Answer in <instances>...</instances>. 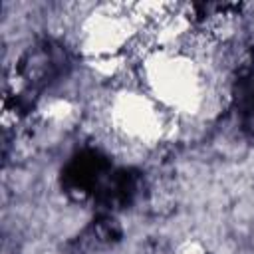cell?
Wrapping results in <instances>:
<instances>
[{"label": "cell", "instance_id": "cell-1", "mask_svg": "<svg viewBox=\"0 0 254 254\" xmlns=\"http://www.w3.org/2000/svg\"><path fill=\"white\" fill-rule=\"evenodd\" d=\"M143 75L153 95L177 111H194L202 103V77L190 56L155 50L143 62Z\"/></svg>", "mask_w": 254, "mask_h": 254}, {"label": "cell", "instance_id": "cell-2", "mask_svg": "<svg viewBox=\"0 0 254 254\" xmlns=\"http://www.w3.org/2000/svg\"><path fill=\"white\" fill-rule=\"evenodd\" d=\"M137 26L131 20L129 6L113 4L91 14L81 26L83 50L97 58L119 56L123 48H129L137 36Z\"/></svg>", "mask_w": 254, "mask_h": 254}, {"label": "cell", "instance_id": "cell-3", "mask_svg": "<svg viewBox=\"0 0 254 254\" xmlns=\"http://www.w3.org/2000/svg\"><path fill=\"white\" fill-rule=\"evenodd\" d=\"M111 123L125 137L149 143L161 135V111L151 97L141 93H121L111 103Z\"/></svg>", "mask_w": 254, "mask_h": 254}, {"label": "cell", "instance_id": "cell-4", "mask_svg": "<svg viewBox=\"0 0 254 254\" xmlns=\"http://www.w3.org/2000/svg\"><path fill=\"white\" fill-rule=\"evenodd\" d=\"M71 113H73V105H71L67 99H52V101L46 103V107H44V117H46V121H54V123L65 121Z\"/></svg>", "mask_w": 254, "mask_h": 254}, {"label": "cell", "instance_id": "cell-5", "mask_svg": "<svg viewBox=\"0 0 254 254\" xmlns=\"http://www.w3.org/2000/svg\"><path fill=\"white\" fill-rule=\"evenodd\" d=\"M175 254H206V252H204V248H202L200 242H196V240H185V242H181L177 246Z\"/></svg>", "mask_w": 254, "mask_h": 254}]
</instances>
